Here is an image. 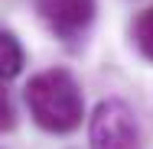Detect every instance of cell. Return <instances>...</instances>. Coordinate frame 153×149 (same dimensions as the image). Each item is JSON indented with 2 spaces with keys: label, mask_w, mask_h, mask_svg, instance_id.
<instances>
[{
  "label": "cell",
  "mask_w": 153,
  "mask_h": 149,
  "mask_svg": "<svg viewBox=\"0 0 153 149\" xmlns=\"http://www.w3.org/2000/svg\"><path fill=\"white\" fill-rule=\"evenodd\" d=\"M23 97L33 123L46 133H75L85 120V97L68 68H46L33 75L30 84L23 88Z\"/></svg>",
  "instance_id": "1"
},
{
  "label": "cell",
  "mask_w": 153,
  "mask_h": 149,
  "mask_svg": "<svg viewBox=\"0 0 153 149\" xmlns=\"http://www.w3.org/2000/svg\"><path fill=\"white\" fill-rule=\"evenodd\" d=\"M88 149H140L137 114L121 97L98 101L88 117Z\"/></svg>",
  "instance_id": "2"
},
{
  "label": "cell",
  "mask_w": 153,
  "mask_h": 149,
  "mask_svg": "<svg viewBox=\"0 0 153 149\" xmlns=\"http://www.w3.org/2000/svg\"><path fill=\"white\" fill-rule=\"evenodd\" d=\"M94 0H36L39 20L62 42H78L94 23Z\"/></svg>",
  "instance_id": "3"
},
{
  "label": "cell",
  "mask_w": 153,
  "mask_h": 149,
  "mask_svg": "<svg viewBox=\"0 0 153 149\" xmlns=\"http://www.w3.org/2000/svg\"><path fill=\"white\" fill-rule=\"evenodd\" d=\"M23 62H26V52L20 46V39L10 29H0V81H10L23 71Z\"/></svg>",
  "instance_id": "4"
},
{
  "label": "cell",
  "mask_w": 153,
  "mask_h": 149,
  "mask_svg": "<svg viewBox=\"0 0 153 149\" xmlns=\"http://www.w3.org/2000/svg\"><path fill=\"white\" fill-rule=\"evenodd\" d=\"M130 36H134V46L140 49V55L153 62V7H147V10L134 20Z\"/></svg>",
  "instance_id": "5"
},
{
  "label": "cell",
  "mask_w": 153,
  "mask_h": 149,
  "mask_svg": "<svg viewBox=\"0 0 153 149\" xmlns=\"http://www.w3.org/2000/svg\"><path fill=\"white\" fill-rule=\"evenodd\" d=\"M13 123H16V114H13V104H10V94L0 88V133H7V130H13Z\"/></svg>",
  "instance_id": "6"
}]
</instances>
